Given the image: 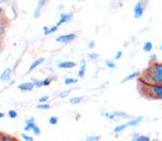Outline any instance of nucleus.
I'll return each instance as SVG.
<instances>
[{
    "label": "nucleus",
    "instance_id": "obj_1",
    "mask_svg": "<svg viewBox=\"0 0 162 141\" xmlns=\"http://www.w3.org/2000/svg\"><path fill=\"white\" fill-rule=\"evenodd\" d=\"M140 82L146 85H162V63H150L141 75Z\"/></svg>",
    "mask_w": 162,
    "mask_h": 141
},
{
    "label": "nucleus",
    "instance_id": "obj_2",
    "mask_svg": "<svg viewBox=\"0 0 162 141\" xmlns=\"http://www.w3.org/2000/svg\"><path fill=\"white\" fill-rule=\"evenodd\" d=\"M143 84V83H142ZM146 95L153 99H162V85H146L143 84Z\"/></svg>",
    "mask_w": 162,
    "mask_h": 141
},
{
    "label": "nucleus",
    "instance_id": "obj_3",
    "mask_svg": "<svg viewBox=\"0 0 162 141\" xmlns=\"http://www.w3.org/2000/svg\"><path fill=\"white\" fill-rule=\"evenodd\" d=\"M147 5H148V1H142V0H140V1L136 2V5H135V7H134L135 19H140V18L143 16Z\"/></svg>",
    "mask_w": 162,
    "mask_h": 141
},
{
    "label": "nucleus",
    "instance_id": "obj_4",
    "mask_svg": "<svg viewBox=\"0 0 162 141\" xmlns=\"http://www.w3.org/2000/svg\"><path fill=\"white\" fill-rule=\"evenodd\" d=\"M75 39H76V33H67V34H63L57 36L56 42L57 43H61V44H67V43L73 42Z\"/></svg>",
    "mask_w": 162,
    "mask_h": 141
},
{
    "label": "nucleus",
    "instance_id": "obj_5",
    "mask_svg": "<svg viewBox=\"0 0 162 141\" xmlns=\"http://www.w3.org/2000/svg\"><path fill=\"white\" fill-rule=\"evenodd\" d=\"M73 17H74L73 12H63V13H61L60 19H59V21H57L56 26L60 27V26H62V24H65V23L71 22V21H72V19H73Z\"/></svg>",
    "mask_w": 162,
    "mask_h": 141
},
{
    "label": "nucleus",
    "instance_id": "obj_6",
    "mask_svg": "<svg viewBox=\"0 0 162 141\" xmlns=\"http://www.w3.org/2000/svg\"><path fill=\"white\" fill-rule=\"evenodd\" d=\"M11 76H12V68L7 67L5 68V70H2V73L0 75V80L3 83H8L11 80Z\"/></svg>",
    "mask_w": 162,
    "mask_h": 141
},
{
    "label": "nucleus",
    "instance_id": "obj_7",
    "mask_svg": "<svg viewBox=\"0 0 162 141\" xmlns=\"http://www.w3.org/2000/svg\"><path fill=\"white\" fill-rule=\"evenodd\" d=\"M48 3V1H45V0H40L37 5L34 9V12H33V17H34L35 19H39L40 17H41V13H42V9H43V7L45 6Z\"/></svg>",
    "mask_w": 162,
    "mask_h": 141
},
{
    "label": "nucleus",
    "instance_id": "obj_8",
    "mask_svg": "<svg viewBox=\"0 0 162 141\" xmlns=\"http://www.w3.org/2000/svg\"><path fill=\"white\" fill-rule=\"evenodd\" d=\"M18 88L21 92H32V90L34 89V86H33L32 82H23V83L19 84Z\"/></svg>",
    "mask_w": 162,
    "mask_h": 141
},
{
    "label": "nucleus",
    "instance_id": "obj_9",
    "mask_svg": "<svg viewBox=\"0 0 162 141\" xmlns=\"http://www.w3.org/2000/svg\"><path fill=\"white\" fill-rule=\"evenodd\" d=\"M75 66H76V63L72 61H64L57 63V67L63 68V70H71V68H74Z\"/></svg>",
    "mask_w": 162,
    "mask_h": 141
},
{
    "label": "nucleus",
    "instance_id": "obj_10",
    "mask_svg": "<svg viewBox=\"0 0 162 141\" xmlns=\"http://www.w3.org/2000/svg\"><path fill=\"white\" fill-rule=\"evenodd\" d=\"M24 122H26V126H24V128H23L24 132L31 131L32 128H33V127H34V126L37 125L34 117H30V118L26 119V121H24Z\"/></svg>",
    "mask_w": 162,
    "mask_h": 141
},
{
    "label": "nucleus",
    "instance_id": "obj_11",
    "mask_svg": "<svg viewBox=\"0 0 162 141\" xmlns=\"http://www.w3.org/2000/svg\"><path fill=\"white\" fill-rule=\"evenodd\" d=\"M44 61H45L44 58H38L37 60H34V61L32 62V64L30 65V67H29V70H28V73H30V72H32V70H34L35 68H38L40 65L43 64V62Z\"/></svg>",
    "mask_w": 162,
    "mask_h": 141
},
{
    "label": "nucleus",
    "instance_id": "obj_12",
    "mask_svg": "<svg viewBox=\"0 0 162 141\" xmlns=\"http://www.w3.org/2000/svg\"><path fill=\"white\" fill-rule=\"evenodd\" d=\"M143 120V117H136V118H131L129 119L127 122H126V125H127V127L129 128V127H136V126H138L140 124V122Z\"/></svg>",
    "mask_w": 162,
    "mask_h": 141
},
{
    "label": "nucleus",
    "instance_id": "obj_13",
    "mask_svg": "<svg viewBox=\"0 0 162 141\" xmlns=\"http://www.w3.org/2000/svg\"><path fill=\"white\" fill-rule=\"evenodd\" d=\"M111 114L115 116V118L118 119H131V117L129 115H128L127 112L125 111H120V110H114V111H111Z\"/></svg>",
    "mask_w": 162,
    "mask_h": 141
},
{
    "label": "nucleus",
    "instance_id": "obj_14",
    "mask_svg": "<svg viewBox=\"0 0 162 141\" xmlns=\"http://www.w3.org/2000/svg\"><path fill=\"white\" fill-rule=\"evenodd\" d=\"M140 76V72H138V70H135V72H132V73H130L129 75H127V76L125 77L124 80H121V83H127V82H129V80H136V78H138V77Z\"/></svg>",
    "mask_w": 162,
    "mask_h": 141
},
{
    "label": "nucleus",
    "instance_id": "obj_15",
    "mask_svg": "<svg viewBox=\"0 0 162 141\" xmlns=\"http://www.w3.org/2000/svg\"><path fill=\"white\" fill-rule=\"evenodd\" d=\"M59 30V27L55 24V26H51V27H43V33L44 35H50L55 33Z\"/></svg>",
    "mask_w": 162,
    "mask_h": 141
},
{
    "label": "nucleus",
    "instance_id": "obj_16",
    "mask_svg": "<svg viewBox=\"0 0 162 141\" xmlns=\"http://www.w3.org/2000/svg\"><path fill=\"white\" fill-rule=\"evenodd\" d=\"M85 73H86V61L85 60H82L80 70H78V77H80V78H83V77L85 76Z\"/></svg>",
    "mask_w": 162,
    "mask_h": 141
},
{
    "label": "nucleus",
    "instance_id": "obj_17",
    "mask_svg": "<svg viewBox=\"0 0 162 141\" xmlns=\"http://www.w3.org/2000/svg\"><path fill=\"white\" fill-rule=\"evenodd\" d=\"M127 128H128V127H127V125H126V124H119V125H117L114 128V132H115V133H120V132L125 131Z\"/></svg>",
    "mask_w": 162,
    "mask_h": 141
},
{
    "label": "nucleus",
    "instance_id": "obj_18",
    "mask_svg": "<svg viewBox=\"0 0 162 141\" xmlns=\"http://www.w3.org/2000/svg\"><path fill=\"white\" fill-rule=\"evenodd\" d=\"M142 50H143V52H146V53H150V52H151V51H152V50H153V44H152V42L147 41L146 43L143 44Z\"/></svg>",
    "mask_w": 162,
    "mask_h": 141
},
{
    "label": "nucleus",
    "instance_id": "obj_19",
    "mask_svg": "<svg viewBox=\"0 0 162 141\" xmlns=\"http://www.w3.org/2000/svg\"><path fill=\"white\" fill-rule=\"evenodd\" d=\"M84 100V98H83L82 96H78V97H72V98H70V103L72 104V105H77V104H81Z\"/></svg>",
    "mask_w": 162,
    "mask_h": 141
},
{
    "label": "nucleus",
    "instance_id": "obj_20",
    "mask_svg": "<svg viewBox=\"0 0 162 141\" xmlns=\"http://www.w3.org/2000/svg\"><path fill=\"white\" fill-rule=\"evenodd\" d=\"M77 82H78V80L74 78V77H66L64 80V84L65 85H73V84H76Z\"/></svg>",
    "mask_w": 162,
    "mask_h": 141
},
{
    "label": "nucleus",
    "instance_id": "obj_21",
    "mask_svg": "<svg viewBox=\"0 0 162 141\" xmlns=\"http://www.w3.org/2000/svg\"><path fill=\"white\" fill-rule=\"evenodd\" d=\"M7 115H8V117H9L10 119H16L17 117H18V111L14 110V109H10Z\"/></svg>",
    "mask_w": 162,
    "mask_h": 141
},
{
    "label": "nucleus",
    "instance_id": "obj_22",
    "mask_svg": "<svg viewBox=\"0 0 162 141\" xmlns=\"http://www.w3.org/2000/svg\"><path fill=\"white\" fill-rule=\"evenodd\" d=\"M105 65H106V67L108 68H110V70H114V68H116V63H115L114 61H110V60H107V61L105 62Z\"/></svg>",
    "mask_w": 162,
    "mask_h": 141
},
{
    "label": "nucleus",
    "instance_id": "obj_23",
    "mask_svg": "<svg viewBox=\"0 0 162 141\" xmlns=\"http://www.w3.org/2000/svg\"><path fill=\"white\" fill-rule=\"evenodd\" d=\"M49 124L51 126H55L59 124V118H57L56 116H52V117H50L49 118Z\"/></svg>",
    "mask_w": 162,
    "mask_h": 141
},
{
    "label": "nucleus",
    "instance_id": "obj_24",
    "mask_svg": "<svg viewBox=\"0 0 162 141\" xmlns=\"http://www.w3.org/2000/svg\"><path fill=\"white\" fill-rule=\"evenodd\" d=\"M32 84H33L34 88H41V87H43L42 80H32Z\"/></svg>",
    "mask_w": 162,
    "mask_h": 141
},
{
    "label": "nucleus",
    "instance_id": "obj_25",
    "mask_svg": "<svg viewBox=\"0 0 162 141\" xmlns=\"http://www.w3.org/2000/svg\"><path fill=\"white\" fill-rule=\"evenodd\" d=\"M37 108L40 109V110H49L51 108V106H50V104H39L37 106Z\"/></svg>",
    "mask_w": 162,
    "mask_h": 141
},
{
    "label": "nucleus",
    "instance_id": "obj_26",
    "mask_svg": "<svg viewBox=\"0 0 162 141\" xmlns=\"http://www.w3.org/2000/svg\"><path fill=\"white\" fill-rule=\"evenodd\" d=\"M32 132H33V135L34 136H37V137H39V136L41 135V129H40V127H39L38 125H35L33 128H32V130H31Z\"/></svg>",
    "mask_w": 162,
    "mask_h": 141
},
{
    "label": "nucleus",
    "instance_id": "obj_27",
    "mask_svg": "<svg viewBox=\"0 0 162 141\" xmlns=\"http://www.w3.org/2000/svg\"><path fill=\"white\" fill-rule=\"evenodd\" d=\"M70 90H63V92H60V93H59V95H57V97H59V98H62V99H63V98H66L67 96H68V95H70Z\"/></svg>",
    "mask_w": 162,
    "mask_h": 141
},
{
    "label": "nucleus",
    "instance_id": "obj_28",
    "mask_svg": "<svg viewBox=\"0 0 162 141\" xmlns=\"http://www.w3.org/2000/svg\"><path fill=\"white\" fill-rule=\"evenodd\" d=\"M86 141H100V137L99 136H87L86 137Z\"/></svg>",
    "mask_w": 162,
    "mask_h": 141
},
{
    "label": "nucleus",
    "instance_id": "obj_29",
    "mask_svg": "<svg viewBox=\"0 0 162 141\" xmlns=\"http://www.w3.org/2000/svg\"><path fill=\"white\" fill-rule=\"evenodd\" d=\"M21 138L23 139V141H33V137L27 135L26 132H22V133H21Z\"/></svg>",
    "mask_w": 162,
    "mask_h": 141
},
{
    "label": "nucleus",
    "instance_id": "obj_30",
    "mask_svg": "<svg viewBox=\"0 0 162 141\" xmlns=\"http://www.w3.org/2000/svg\"><path fill=\"white\" fill-rule=\"evenodd\" d=\"M136 141H151L149 136H143V135H139V137L137 138Z\"/></svg>",
    "mask_w": 162,
    "mask_h": 141
},
{
    "label": "nucleus",
    "instance_id": "obj_31",
    "mask_svg": "<svg viewBox=\"0 0 162 141\" xmlns=\"http://www.w3.org/2000/svg\"><path fill=\"white\" fill-rule=\"evenodd\" d=\"M49 96H42L39 98V104H48L49 102Z\"/></svg>",
    "mask_w": 162,
    "mask_h": 141
},
{
    "label": "nucleus",
    "instance_id": "obj_32",
    "mask_svg": "<svg viewBox=\"0 0 162 141\" xmlns=\"http://www.w3.org/2000/svg\"><path fill=\"white\" fill-rule=\"evenodd\" d=\"M51 83H52V78H50V77H46L45 80H42V84H43V86H49Z\"/></svg>",
    "mask_w": 162,
    "mask_h": 141
},
{
    "label": "nucleus",
    "instance_id": "obj_33",
    "mask_svg": "<svg viewBox=\"0 0 162 141\" xmlns=\"http://www.w3.org/2000/svg\"><path fill=\"white\" fill-rule=\"evenodd\" d=\"M88 58L91 60H93V61H96V60H98V54L97 53H89Z\"/></svg>",
    "mask_w": 162,
    "mask_h": 141
},
{
    "label": "nucleus",
    "instance_id": "obj_34",
    "mask_svg": "<svg viewBox=\"0 0 162 141\" xmlns=\"http://www.w3.org/2000/svg\"><path fill=\"white\" fill-rule=\"evenodd\" d=\"M121 56H122V51H118L117 53H116V55H115V60L118 61V60L121 58Z\"/></svg>",
    "mask_w": 162,
    "mask_h": 141
},
{
    "label": "nucleus",
    "instance_id": "obj_35",
    "mask_svg": "<svg viewBox=\"0 0 162 141\" xmlns=\"http://www.w3.org/2000/svg\"><path fill=\"white\" fill-rule=\"evenodd\" d=\"M94 46H95V41H93V40H92V41L88 43V48L89 49H94Z\"/></svg>",
    "mask_w": 162,
    "mask_h": 141
},
{
    "label": "nucleus",
    "instance_id": "obj_36",
    "mask_svg": "<svg viewBox=\"0 0 162 141\" xmlns=\"http://www.w3.org/2000/svg\"><path fill=\"white\" fill-rule=\"evenodd\" d=\"M5 116H6V115H5V114H3L2 111H0V119H2L3 117H5Z\"/></svg>",
    "mask_w": 162,
    "mask_h": 141
},
{
    "label": "nucleus",
    "instance_id": "obj_37",
    "mask_svg": "<svg viewBox=\"0 0 162 141\" xmlns=\"http://www.w3.org/2000/svg\"><path fill=\"white\" fill-rule=\"evenodd\" d=\"M2 11H3L2 7H0V14H1V13H2Z\"/></svg>",
    "mask_w": 162,
    "mask_h": 141
},
{
    "label": "nucleus",
    "instance_id": "obj_38",
    "mask_svg": "<svg viewBox=\"0 0 162 141\" xmlns=\"http://www.w3.org/2000/svg\"><path fill=\"white\" fill-rule=\"evenodd\" d=\"M159 49H160V50H161V51H162V43H161V44H160V46H159Z\"/></svg>",
    "mask_w": 162,
    "mask_h": 141
},
{
    "label": "nucleus",
    "instance_id": "obj_39",
    "mask_svg": "<svg viewBox=\"0 0 162 141\" xmlns=\"http://www.w3.org/2000/svg\"><path fill=\"white\" fill-rule=\"evenodd\" d=\"M12 141H19V140H17V139H14V140H12Z\"/></svg>",
    "mask_w": 162,
    "mask_h": 141
},
{
    "label": "nucleus",
    "instance_id": "obj_40",
    "mask_svg": "<svg viewBox=\"0 0 162 141\" xmlns=\"http://www.w3.org/2000/svg\"><path fill=\"white\" fill-rule=\"evenodd\" d=\"M0 7H1V2H0Z\"/></svg>",
    "mask_w": 162,
    "mask_h": 141
}]
</instances>
